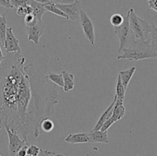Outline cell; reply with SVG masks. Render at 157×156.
<instances>
[{
    "instance_id": "6da1fadb",
    "label": "cell",
    "mask_w": 157,
    "mask_h": 156,
    "mask_svg": "<svg viewBox=\"0 0 157 156\" xmlns=\"http://www.w3.org/2000/svg\"><path fill=\"white\" fill-rule=\"evenodd\" d=\"M25 58L9 53L0 64V118L5 127L28 142L31 134H42L40 123L55 113L58 92L37 75L34 64L25 66Z\"/></svg>"
},
{
    "instance_id": "7a4b0ae2",
    "label": "cell",
    "mask_w": 157,
    "mask_h": 156,
    "mask_svg": "<svg viewBox=\"0 0 157 156\" xmlns=\"http://www.w3.org/2000/svg\"><path fill=\"white\" fill-rule=\"evenodd\" d=\"M122 51L124 54L117 57L118 60L138 61L157 58V51L153 50L147 41L133 39V44L124 47Z\"/></svg>"
},
{
    "instance_id": "3957f363",
    "label": "cell",
    "mask_w": 157,
    "mask_h": 156,
    "mask_svg": "<svg viewBox=\"0 0 157 156\" xmlns=\"http://www.w3.org/2000/svg\"><path fill=\"white\" fill-rule=\"evenodd\" d=\"M113 32L117 36L120 41V46L117 52L120 53L122 51L124 47H127L129 43V40L130 38V28L129 24V14L127 12V15L124 17V21L122 24L117 27H113Z\"/></svg>"
},
{
    "instance_id": "277c9868",
    "label": "cell",
    "mask_w": 157,
    "mask_h": 156,
    "mask_svg": "<svg viewBox=\"0 0 157 156\" xmlns=\"http://www.w3.org/2000/svg\"><path fill=\"white\" fill-rule=\"evenodd\" d=\"M80 24L81 26L85 38L90 41L91 44H94L96 41V35H95V28L93 21L90 19L87 14L81 9L80 12Z\"/></svg>"
},
{
    "instance_id": "5b68a950",
    "label": "cell",
    "mask_w": 157,
    "mask_h": 156,
    "mask_svg": "<svg viewBox=\"0 0 157 156\" xmlns=\"http://www.w3.org/2000/svg\"><path fill=\"white\" fill-rule=\"evenodd\" d=\"M4 128L6 130L8 137H9V152L10 156H15L17 151L21 147L29 145V142H26L21 139L16 132L8 127H5Z\"/></svg>"
},
{
    "instance_id": "8992f818",
    "label": "cell",
    "mask_w": 157,
    "mask_h": 156,
    "mask_svg": "<svg viewBox=\"0 0 157 156\" xmlns=\"http://www.w3.org/2000/svg\"><path fill=\"white\" fill-rule=\"evenodd\" d=\"M129 14V24L132 33L133 34L134 40H140L144 41V29L141 24L140 18L138 16L135 12L133 8H130L128 11Z\"/></svg>"
},
{
    "instance_id": "52a82bcc",
    "label": "cell",
    "mask_w": 157,
    "mask_h": 156,
    "mask_svg": "<svg viewBox=\"0 0 157 156\" xmlns=\"http://www.w3.org/2000/svg\"><path fill=\"white\" fill-rule=\"evenodd\" d=\"M6 53H21V48L19 46V41L13 32V28L9 27L6 29V38L2 44Z\"/></svg>"
},
{
    "instance_id": "ba28073f",
    "label": "cell",
    "mask_w": 157,
    "mask_h": 156,
    "mask_svg": "<svg viewBox=\"0 0 157 156\" xmlns=\"http://www.w3.org/2000/svg\"><path fill=\"white\" fill-rule=\"evenodd\" d=\"M68 17V20L77 21L79 19L80 12L82 9V2L79 0H75L69 4L56 5Z\"/></svg>"
},
{
    "instance_id": "9c48e42d",
    "label": "cell",
    "mask_w": 157,
    "mask_h": 156,
    "mask_svg": "<svg viewBox=\"0 0 157 156\" xmlns=\"http://www.w3.org/2000/svg\"><path fill=\"white\" fill-rule=\"evenodd\" d=\"M45 24L42 21H38L34 26L27 27L28 41H32L35 44H39L40 38L45 32Z\"/></svg>"
},
{
    "instance_id": "30bf717a",
    "label": "cell",
    "mask_w": 157,
    "mask_h": 156,
    "mask_svg": "<svg viewBox=\"0 0 157 156\" xmlns=\"http://www.w3.org/2000/svg\"><path fill=\"white\" fill-rule=\"evenodd\" d=\"M91 143H109V138L107 131L95 130L87 133Z\"/></svg>"
},
{
    "instance_id": "8fae6325",
    "label": "cell",
    "mask_w": 157,
    "mask_h": 156,
    "mask_svg": "<svg viewBox=\"0 0 157 156\" xmlns=\"http://www.w3.org/2000/svg\"><path fill=\"white\" fill-rule=\"evenodd\" d=\"M67 143L70 144H81V143H91L88 134L86 132L73 133L70 134L64 139Z\"/></svg>"
},
{
    "instance_id": "7c38bea8",
    "label": "cell",
    "mask_w": 157,
    "mask_h": 156,
    "mask_svg": "<svg viewBox=\"0 0 157 156\" xmlns=\"http://www.w3.org/2000/svg\"><path fill=\"white\" fill-rule=\"evenodd\" d=\"M116 100H117V96H116V95H115L114 99H113L112 103L110 104V105L108 106V108H107V110H106L103 113V114L101 115V117H100L99 119H98V122H97L96 125H95L94 128L91 131H95V130L101 129V126L103 125V124H104V122H105L106 121H107V119H108L109 118L112 116L113 106H114V104H115V102H116Z\"/></svg>"
},
{
    "instance_id": "4fadbf2b",
    "label": "cell",
    "mask_w": 157,
    "mask_h": 156,
    "mask_svg": "<svg viewBox=\"0 0 157 156\" xmlns=\"http://www.w3.org/2000/svg\"><path fill=\"white\" fill-rule=\"evenodd\" d=\"M124 102H121V101L118 100L117 99L116 102L114 104V106H113V113H112V116L110 117L114 122L121 120L124 117V115H125L126 108L124 106Z\"/></svg>"
},
{
    "instance_id": "5bb4252c",
    "label": "cell",
    "mask_w": 157,
    "mask_h": 156,
    "mask_svg": "<svg viewBox=\"0 0 157 156\" xmlns=\"http://www.w3.org/2000/svg\"><path fill=\"white\" fill-rule=\"evenodd\" d=\"M61 74H62L63 81H64V85L62 88L65 93H68L75 87V76L73 73H69L66 70H62Z\"/></svg>"
},
{
    "instance_id": "9a60e30c",
    "label": "cell",
    "mask_w": 157,
    "mask_h": 156,
    "mask_svg": "<svg viewBox=\"0 0 157 156\" xmlns=\"http://www.w3.org/2000/svg\"><path fill=\"white\" fill-rule=\"evenodd\" d=\"M136 67H132L130 69H127L125 70H121L119 72V75L118 76L121 79V83H122L123 86H124V89L127 90V87H128L129 84L130 82V80L133 77V74L136 72Z\"/></svg>"
},
{
    "instance_id": "2e32d148",
    "label": "cell",
    "mask_w": 157,
    "mask_h": 156,
    "mask_svg": "<svg viewBox=\"0 0 157 156\" xmlns=\"http://www.w3.org/2000/svg\"><path fill=\"white\" fill-rule=\"evenodd\" d=\"M29 5L32 8V14L35 16L38 21H42V17L44 12H46L44 9V5L35 2L34 0H29Z\"/></svg>"
},
{
    "instance_id": "e0dca14e",
    "label": "cell",
    "mask_w": 157,
    "mask_h": 156,
    "mask_svg": "<svg viewBox=\"0 0 157 156\" xmlns=\"http://www.w3.org/2000/svg\"><path fill=\"white\" fill-rule=\"evenodd\" d=\"M44 9H45L46 12H49L52 14H55V15H58V16L61 17V18H64L65 19L68 20V17L66 15L65 13L62 12L56 5L53 4V3L50 2L48 4L44 5Z\"/></svg>"
},
{
    "instance_id": "ac0fdd59",
    "label": "cell",
    "mask_w": 157,
    "mask_h": 156,
    "mask_svg": "<svg viewBox=\"0 0 157 156\" xmlns=\"http://www.w3.org/2000/svg\"><path fill=\"white\" fill-rule=\"evenodd\" d=\"M46 80H48L53 84H56L57 86L60 87H63L64 85V81H63V76L61 73L58 74V73H52V72H48L47 75L44 76Z\"/></svg>"
},
{
    "instance_id": "d6986e66",
    "label": "cell",
    "mask_w": 157,
    "mask_h": 156,
    "mask_svg": "<svg viewBox=\"0 0 157 156\" xmlns=\"http://www.w3.org/2000/svg\"><path fill=\"white\" fill-rule=\"evenodd\" d=\"M126 91L127 90L124 89V86H123L122 83H121V79L118 76L117 81V86H116V96L117 99L118 100L121 101V102H124L125 100V96H126Z\"/></svg>"
},
{
    "instance_id": "ffe728a7",
    "label": "cell",
    "mask_w": 157,
    "mask_h": 156,
    "mask_svg": "<svg viewBox=\"0 0 157 156\" xmlns=\"http://www.w3.org/2000/svg\"><path fill=\"white\" fill-rule=\"evenodd\" d=\"M6 29H7V18L6 15H0V42L2 43V44L4 43Z\"/></svg>"
},
{
    "instance_id": "44dd1931",
    "label": "cell",
    "mask_w": 157,
    "mask_h": 156,
    "mask_svg": "<svg viewBox=\"0 0 157 156\" xmlns=\"http://www.w3.org/2000/svg\"><path fill=\"white\" fill-rule=\"evenodd\" d=\"M54 127H55V125H54L53 121L51 120L49 118H47V119H44L41 121V123H40L39 128L41 133L49 132L52 130H53Z\"/></svg>"
},
{
    "instance_id": "7402d4cb",
    "label": "cell",
    "mask_w": 157,
    "mask_h": 156,
    "mask_svg": "<svg viewBox=\"0 0 157 156\" xmlns=\"http://www.w3.org/2000/svg\"><path fill=\"white\" fill-rule=\"evenodd\" d=\"M124 19V17L119 13L113 14L110 18V21L113 27H117L120 26L123 23Z\"/></svg>"
},
{
    "instance_id": "603a6c76",
    "label": "cell",
    "mask_w": 157,
    "mask_h": 156,
    "mask_svg": "<svg viewBox=\"0 0 157 156\" xmlns=\"http://www.w3.org/2000/svg\"><path fill=\"white\" fill-rule=\"evenodd\" d=\"M16 14L18 16H25L29 14H32V8L30 5H25V6H20L16 9Z\"/></svg>"
},
{
    "instance_id": "cb8c5ba5",
    "label": "cell",
    "mask_w": 157,
    "mask_h": 156,
    "mask_svg": "<svg viewBox=\"0 0 157 156\" xmlns=\"http://www.w3.org/2000/svg\"><path fill=\"white\" fill-rule=\"evenodd\" d=\"M38 20L33 14H29L24 16V22L26 27H32L37 23Z\"/></svg>"
},
{
    "instance_id": "d4e9b609",
    "label": "cell",
    "mask_w": 157,
    "mask_h": 156,
    "mask_svg": "<svg viewBox=\"0 0 157 156\" xmlns=\"http://www.w3.org/2000/svg\"><path fill=\"white\" fill-rule=\"evenodd\" d=\"M41 148L35 145H29L27 148V155L29 156H38L41 152Z\"/></svg>"
},
{
    "instance_id": "484cf974",
    "label": "cell",
    "mask_w": 157,
    "mask_h": 156,
    "mask_svg": "<svg viewBox=\"0 0 157 156\" xmlns=\"http://www.w3.org/2000/svg\"><path fill=\"white\" fill-rule=\"evenodd\" d=\"M38 156H66L64 154H61V153H58L56 151H50V150H46L41 148V152L38 154Z\"/></svg>"
},
{
    "instance_id": "4316f807",
    "label": "cell",
    "mask_w": 157,
    "mask_h": 156,
    "mask_svg": "<svg viewBox=\"0 0 157 156\" xmlns=\"http://www.w3.org/2000/svg\"><path fill=\"white\" fill-rule=\"evenodd\" d=\"M29 0H10L12 8H16V9L20 6L29 5Z\"/></svg>"
},
{
    "instance_id": "83f0119b",
    "label": "cell",
    "mask_w": 157,
    "mask_h": 156,
    "mask_svg": "<svg viewBox=\"0 0 157 156\" xmlns=\"http://www.w3.org/2000/svg\"><path fill=\"white\" fill-rule=\"evenodd\" d=\"M49 1L55 5H64L73 2L75 0H49Z\"/></svg>"
},
{
    "instance_id": "f1b7e54d",
    "label": "cell",
    "mask_w": 157,
    "mask_h": 156,
    "mask_svg": "<svg viewBox=\"0 0 157 156\" xmlns=\"http://www.w3.org/2000/svg\"><path fill=\"white\" fill-rule=\"evenodd\" d=\"M29 145H25V146L21 147V148L17 151L15 156H27V148Z\"/></svg>"
},
{
    "instance_id": "f546056e",
    "label": "cell",
    "mask_w": 157,
    "mask_h": 156,
    "mask_svg": "<svg viewBox=\"0 0 157 156\" xmlns=\"http://www.w3.org/2000/svg\"><path fill=\"white\" fill-rule=\"evenodd\" d=\"M147 3L150 9L157 12V0H147Z\"/></svg>"
},
{
    "instance_id": "4dcf8cb0",
    "label": "cell",
    "mask_w": 157,
    "mask_h": 156,
    "mask_svg": "<svg viewBox=\"0 0 157 156\" xmlns=\"http://www.w3.org/2000/svg\"><path fill=\"white\" fill-rule=\"evenodd\" d=\"M0 6L6 9H13L11 5L10 0H0Z\"/></svg>"
},
{
    "instance_id": "1f68e13d",
    "label": "cell",
    "mask_w": 157,
    "mask_h": 156,
    "mask_svg": "<svg viewBox=\"0 0 157 156\" xmlns=\"http://www.w3.org/2000/svg\"><path fill=\"white\" fill-rule=\"evenodd\" d=\"M34 1L36 2L41 3V4H43V5H46L50 3V1H49V0H34Z\"/></svg>"
},
{
    "instance_id": "d6a6232c",
    "label": "cell",
    "mask_w": 157,
    "mask_h": 156,
    "mask_svg": "<svg viewBox=\"0 0 157 156\" xmlns=\"http://www.w3.org/2000/svg\"><path fill=\"white\" fill-rule=\"evenodd\" d=\"M6 58V56H4V54H2V48H1V45H0V64H2L3 61Z\"/></svg>"
},
{
    "instance_id": "836d02e7",
    "label": "cell",
    "mask_w": 157,
    "mask_h": 156,
    "mask_svg": "<svg viewBox=\"0 0 157 156\" xmlns=\"http://www.w3.org/2000/svg\"><path fill=\"white\" fill-rule=\"evenodd\" d=\"M2 128H4V125H3L2 120V119L0 118V129H2Z\"/></svg>"
},
{
    "instance_id": "e575fe53",
    "label": "cell",
    "mask_w": 157,
    "mask_h": 156,
    "mask_svg": "<svg viewBox=\"0 0 157 156\" xmlns=\"http://www.w3.org/2000/svg\"><path fill=\"white\" fill-rule=\"evenodd\" d=\"M0 156H2V155H1V154H0Z\"/></svg>"
}]
</instances>
